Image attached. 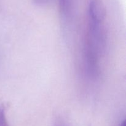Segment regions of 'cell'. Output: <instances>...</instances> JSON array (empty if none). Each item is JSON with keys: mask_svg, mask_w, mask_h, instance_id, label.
<instances>
[{"mask_svg": "<svg viewBox=\"0 0 126 126\" xmlns=\"http://www.w3.org/2000/svg\"><path fill=\"white\" fill-rule=\"evenodd\" d=\"M121 126H126V121H124L122 123L121 125Z\"/></svg>", "mask_w": 126, "mask_h": 126, "instance_id": "cell-5", "label": "cell"}, {"mask_svg": "<svg viewBox=\"0 0 126 126\" xmlns=\"http://www.w3.org/2000/svg\"><path fill=\"white\" fill-rule=\"evenodd\" d=\"M89 15L90 20L97 22H103L105 18L106 10L100 0H91L89 5Z\"/></svg>", "mask_w": 126, "mask_h": 126, "instance_id": "cell-1", "label": "cell"}, {"mask_svg": "<svg viewBox=\"0 0 126 126\" xmlns=\"http://www.w3.org/2000/svg\"><path fill=\"white\" fill-rule=\"evenodd\" d=\"M73 0H59L60 9L62 14L66 16L71 12Z\"/></svg>", "mask_w": 126, "mask_h": 126, "instance_id": "cell-2", "label": "cell"}, {"mask_svg": "<svg viewBox=\"0 0 126 126\" xmlns=\"http://www.w3.org/2000/svg\"><path fill=\"white\" fill-rule=\"evenodd\" d=\"M52 1H53V0H34L35 3H36L37 4H40V5L47 4L51 2Z\"/></svg>", "mask_w": 126, "mask_h": 126, "instance_id": "cell-4", "label": "cell"}, {"mask_svg": "<svg viewBox=\"0 0 126 126\" xmlns=\"http://www.w3.org/2000/svg\"><path fill=\"white\" fill-rule=\"evenodd\" d=\"M0 126H7L5 117L4 110L2 107H0Z\"/></svg>", "mask_w": 126, "mask_h": 126, "instance_id": "cell-3", "label": "cell"}]
</instances>
